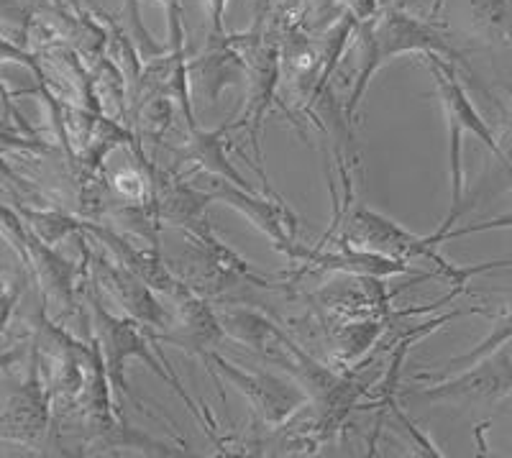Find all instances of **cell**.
<instances>
[{
  "instance_id": "13",
  "label": "cell",
  "mask_w": 512,
  "mask_h": 458,
  "mask_svg": "<svg viewBox=\"0 0 512 458\" xmlns=\"http://www.w3.org/2000/svg\"><path fill=\"white\" fill-rule=\"evenodd\" d=\"M210 195L216 203L228 205V208H236L249 218V223L254 228L264 233V236L272 241L274 251H282L287 244H292L297 236V228L300 221L297 215L287 208V203L282 198L274 195L272 200L262 198L259 192L244 190V187L233 185V182L218 180L210 187Z\"/></svg>"
},
{
  "instance_id": "3",
  "label": "cell",
  "mask_w": 512,
  "mask_h": 458,
  "mask_svg": "<svg viewBox=\"0 0 512 458\" xmlns=\"http://www.w3.org/2000/svg\"><path fill=\"white\" fill-rule=\"evenodd\" d=\"M356 29H359L361 64L349 100L344 105V116L349 123L356 121V111H359L361 100L367 95L379 67H384L387 62L400 57V54L423 52L443 54L448 59H461L459 52L431 24H423L418 18L395 11V8L379 13V16L364 18V21L356 24Z\"/></svg>"
},
{
  "instance_id": "10",
  "label": "cell",
  "mask_w": 512,
  "mask_h": 458,
  "mask_svg": "<svg viewBox=\"0 0 512 458\" xmlns=\"http://www.w3.org/2000/svg\"><path fill=\"white\" fill-rule=\"evenodd\" d=\"M297 267L295 279L303 274H320V272H336V274H364V277H397V274H418L408 261L392 259V256L374 254V251L354 249V246H341L328 251L326 246H315V249H305L300 244H287L280 251Z\"/></svg>"
},
{
  "instance_id": "8",
  "label": "cell",
  "mask_w": 512,
  "mask_h": 458,
  "mask_svg": "<svg viewBox=\"0 0 512 458\" xmlns=\"http://www.w3.org/2000/svg\"><path fill=\"white\" fill-rule=\"evenodd\" d=\"M246 44L249 52L246 57V108L244 116L231 128H246L249 131V144L254 146V154L262 159V144H259V128H262L264 116L277 103V90L282 80V54L280 44L274 41H262L259 34L246 31Z\"/></svg>"
},
{
  "instance_id": "12",
  "label": "cell",
  "mask_w": 512,
  "mask_h": 458,
  "mask_svg": "<svg viewBox=\"0 0 512 458\" xmlns=\"http://www.w3.org/2000/svg\"><path fill=\"white\" fill-rule=\"evenodd\" d=\"M400 290L387 292L384 279L364 277V274H341L310 295V305L328 320H354V318H384L387 305Z\"/></svg>"
},
{
  "instance_id": "15",
  "label": "cell",
  "mask_w": 512,
  "mask_h": 458,
  "mask_svg": "<svg viewBox=\"0 0 512 458\" xmlns=\"http://www.w3.org/2000/svg\"><path fill=\"white\" fill-rule=\"evenodd\" d=\"M210 47L187 62L190 85H198L205 103H216L226 87L246 85V57L239 52L236 36H210Z\"/></svg>"
},
{
  "instance_id": "23",
  "label": "cell",
  "mask_w": 512,
  "mask_h": 458,
  "mask_svg": "<svg viewBox=\"0 0 512 458\" xmlns=\"http://www.w3.org/2000/svg\"><path fill=\"white\" fill-rule=\"evenodd\" d=\"M228 0H205L208 8V21H210V36H226V26H223V13H226ZM269 0H259V16L264 18L267 13Z\"/></svg>"
},
{
  "instance_id": "9",
  "label": "cell",
  "mask_w": 512,
  "mask_h": 458,
  "mask_svg": "<svg viewBox=\"0 0 512 458\" xmlns=\"http://www.w3.org/2000/svg\"><path fill=\"white\" fill-rule=\"evenodd\" d=\"M82 251H85L95 282L121 305L128 318H134L149 333L167 331L172 323V313L157 300V292L146 285L139 274H134L118 261L95 254L88 246H82Z\"/></svg>"
},
{
  "instance_id": "5",
  "label": "cell",
  "mask_w": 512,
  "mask_h": 458,
  "mask_svg": "<svg viewBox=\"0 0 512 458\" xmlns=\"http://www.w3.org/2000/svg\"><path fill=\"white\" fill-rule=\"evenodd\" d=\"M52 423V392L41 372L39 348L31 343L29 369L21 379L0 382V441L36 446Z\"/></svg>"
},
{
  "instance_id": "14",
  "label": "cell",
  "mask_w": 512,
  "mask_h": 458,
  "mask_svg": "<svg viewBox=\"0 0 512 458\" xmlns=\"http://www.w3.org/2000/svg\"><path fill=\"white\" fill-rule=\"evenodd\" d=\"M80 231L88 233V236H93V238H98L100 244L111 251L113 259H116L118 264H123L126 269H131L134 274H139V277L144 279L146 285L152 287L154 292H162V295L172 297V300H177V297H182L190 292V287H187L185 282H182V279L177 277V274L172 272L167 264H164L159 249H152V251L136 249V246L131 244L126 236H121V233H118V228H108V226H103V223L85 221V218H80Z\"/></svg>"
},
{
  "instance_id": "2",
  "label": "cell",
  "mask_w": 512,
  "mask_h": 458,
  "mask_svg": "<svg viewBox=\"0 0 512 458\" xmlns=\"http://www.w3.org/2000/svg\"><path fill=\"white\" fill-rule=\"evenodd\" d=\"M88 308H90V325H93V343L98 346L100 351V359H103L105 366V374H108V382H111L113 392L121 397H131V387H128V379H126V364L131 359L141 361L157 374L159 379L167 382V387H172L180 395V400L185 402L187 410L195 415L198 420H203L205 425V433L213 438L216 443L218 435H216V423L210 415L198 410L195 400L185 392L182 382L177 379V374L164 364L162 359L152 354V346H149V333L136 323L134 318H128V315H113L111 310L105 308L103 302H100L98 295H93V285L88 287Z\"/></svg>"
},
{
  "instance_id": "6",
  "label": "cell",
  "mask_w": 512,
  "mask_h": 458,
  "mask_svg": "<svg viewBox=\"0 0 512 458\" xmlns=\"http://www.w3.org/2000/svg\"><path fill=\"white\" fill-rule=\"evenodd\" d=\"M203 361L213 377L239 389L241 395L249 400L256 420L267 425V428H280L282 423L295 418V412L308 407V392L292 377L287 379L280 377V374L264 372V369L251 372V369H244V366H236L233 361L223 359L218 351L208 354Z\"/></svg>"
},
{
  "instance_id": "22",
  "label": "cell",
  "mask_w": 512,
  "mask_h": 458,
  "mask_svg": "<svg viewBox=\"0 0 512 458\" xmlns=\"http://www.w3.org/2000/svg\"><path fill=\"white\" fill-rule=\"evenodd\" d=\"M167 16V39L169 49L185 47V29H182V6L180 0H157Z\"/></svg>"
},
{
  "instance_id": "17",
  "label": "cell",
  "mask_w": 512,
  "mask_h": 458,
  "mask_svg": "<svg viewBox=\"0 0 512 458\" xmlns=\"http://www.w3.org/2000/svg\"><path fill=\"white\" fill-rule=\"evenodd\" d=\"M231 131V123H223L216 131H203L200 126L190 128V136H187L185 146L175 149V162H187L195 164V167H203L205 172L216 174L218 180L233 182V185L244 187V190L254 192V187L236 172L231 162L226 157V141L223 136Z\"/></svg>"
},
{
  "instance_id": "18",
  "label": "cell",
  "mask_w": 512,
  "mask_h": 458,
  "mask_svg": "<svg viewBox=\"0 0 512 458\" xmlns=\"http://www.w3.org/2000/svg\"><path fill=\"white\" fill-rule=\"evenodd\" d=\"M326 328L328 346L333 348L338 364L354 366L361 356L367 354L369 348L377 346L379 338L387 325V315L384 318H354V320H323Z\"/></svg>"
},
{
  "instance_id": "21",
  "label": "cell",
  "mask_w": 512,
  "mask_h": 458,
  "mask_svg": "<svg viewBox=\"0 0 512 458\" xmlns=\"http://www.w3.org/2000/svg\"><path fill=\"white\" fill-rule=\"evenodd\" d=\"M26 285H29V269L24 261L18 259L16 267H6L0 259V333L11 323L13 310L24 295Z\"/></svg>"
},
{
  "instance_id": "4",
  "label": "cell",
  "mask_w": 512,
  "mask_h": 458,
  "mask_svg": "<svg viewBox=\"0 0 512 458\" xmlns=\"http://www.w3.org/2000/svg\"><path fill=\"white\" fill-rule=\"evenodd\" d=\"M182 236H185V254H182L185 267H182L180 279L195 295L216 300L236 285L272 290L267 279L254 274L249 261L223 244L210 223L198 231H182Z\"/></svg>"
},
{
  "instance_id": "7",
  "label": "cell",
  "mask_w": 512,
  "mask_h": 458,
  "mask_svg": "<svg viewBox=\"0 0 512 458\" xmlns=\"http://www.w3.org/2000/svg\"><path fill=\"white\" fill-rule=\"evenodd\" d=\"M507 395H512V338L492 348L464 372L413 392V397L423 402H464L484 407L497 405Z\"/></svg>"
},
{
  "instance_id": "24",
  "label": "cell",
  "mask_w": 512,
  "mask_h": 458,
  "mask_svg": "<svg viewBox=\"0 0 512 458\" xmlns=\"http://www.w3.org/2000/svg\"><path fill=\"white\" fill-rule=\"evenodd\" d=\"M497 139V149H500V157H497V162L505 167V174L510 177L512 182V113L510 118L505 121V126H502V134L495 136Z\"/></svg>"
},
{
  "instance_id": "11",
  "label": "cell",
  "mask_w": 512,
  "mask_h": 458,
  "mask_svg": "<svg viewBox=\"0 0 512 458\" xmlns=\"http://www.w3.org/2000/svg\"><path fill=\"white\" fill-rule=\"evenodd\" d=\"M175 305L177 308L172 313V323H169L167 331H146L149 341L169 343V346L182 348L185 354L200 356V359H205L208 354L218 351V346H223L228 336L208 297H200L190 290L187 295L177 297Z\"/></svg>"
},
{
  "instance_id": "20",
  "label": "cell",
  "mask_w": 512,
  "mask_h": 458,
  "mask_svg": "<svg viewBox=\"0 0 512 458\" xmlns=\"http://www.w3.org/2000/svg\"><path fill=\"white\" fill-rule=\"evenodd\" d=\"M16 213L21 215L26 221V226L41 238V241H47V244H59L64 238L70 236V233L80 231V218L75 215H64L57 213V210H31L24 208V205H13Z\"/></svg>"
},
{
  "instance_id": "1",
  "label": "cell",
  "mask_w": 512,
  "mask_h": 458,
  "mask_svg": "<svg viewBox=\"0 0 512 458\" xmlns=\"http://www.w3.org/2000/svg\"><path fill=\"white\" fill-rule=\"evenodd\" d=\"M216 313L228 338L256 351L259 359L267 361L269 366L285 369L308 392L310 407H315V415L331 435L344 425L346 415L359 405L369 387H374V379H361V369L341 374L331 366L320 364L303 346H297L295 338L287 336L280 325L259 310L223 305Z\"/></svg>"
},
{
  "instance_id": "19",
  "label": "cell",
  "mask_w": 512,
  "mask_h": 458,
  "mask_svg": "<svg viewBox=\"0 0 512 458\" xmlns=\"http://www.w3.org/2000/svg\"><path fill=\"white\" fill-rule=\"evenodd\" d=\"M507 338H512V305H507V308L497 315L495 323H492V331H489V336L482 338V341H479L477 346L469 351V354H461V356H456V359H451L446 366H443L441 372H436V374L420 372L415 379H418V382H438V379H446V377H451V374L464 372V369H469L474 361L482 359L484 354H489L492 348H497L502 341H507Z\"/></svg>"
},
{
  "instance_id": "16",
  "label": "cell",
  "mask_w": 512,
  "mask_h": 458,
  "mask_svg": "<svg viewBox=\"0 0 512 458\" xmlns=\"http://www.w3.org/2000/svg\"><path fill=\"white\" fill-rule=\"evenodd\" d=\"M428 57V67L433 72V80H436L438 98H441L443 111H446L448 128H456L461 134H472L487 146L495 159L500 157V149H497V139L492 134V128L484 123V118L479 116L477 108L472 105V100L466 98L464 87H461L459 77H456L451 62H443L438 54H425Z\"/></svg>"
}]
</instances>
